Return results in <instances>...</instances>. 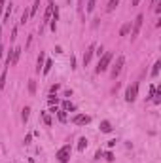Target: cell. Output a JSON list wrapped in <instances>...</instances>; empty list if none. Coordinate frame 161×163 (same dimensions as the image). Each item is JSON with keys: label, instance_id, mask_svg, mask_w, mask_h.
Returning <instances> with one entry per match:
<instances>
[{"label": "cell", "instance_id": "9c48e42d", "mask_svg": "<svg viewBox=\"0 0 161 163\" xmlns=\"http://www.w3.org/2000/svg\"><path fill=\"white\" fill-rule=\"evenodd\" d=\"M8 68H10V67H4L2 74H0V89H4V87H6V74H8Z\"/></svg>", "mask_w": 161, "mask_h": 163}, {"label": "cell", "instance_id": "30bf717a", "mask_svg": "<svg viewBox=\"0 0 161 163\" xmlns=\"http://www.w3.org/2000/svg\"><path fill=\"white\" fill-rule=\"evenodd\" d=\"M101 131L102 133H112V125L108 119H104V122H101Z\"/></svg>", "mask_w": 161, "mask_h": 163}, {"label": "cell", "instance_id": "7a4b0ae2", "mask_svg": "<svg viewBox=\"0 0 161 163\" xmlns=\"http://www.w3.org/2000/svg\"><path fill=\"white\" fill-rule=\"evenodd\" d=\"M70 155H72V148H70V144H65V146H61L59 150H57L55 158H57L59 163H68V161H70Z\"/></svg>", "mask_w": 161, "mask_h": 163}, {"label": "cell", "instance_id": "8fae6325", "mask_svg": "<svg viewBox=\"0 0 161 163\" xmlns=\"http://www.w3.org/2000/svg\"><path fill=\"white\" fill-rule=\"evenodd\" d=\"M129 31H131V21H127V23H125L121 29H120V36H127Z\"/></svg>", "mask_w": 161, "mask_h": 163}, {"label": "cell", "instance_id": "d6a6232c", "mask_svg": "<svg viewBox=\"0 0 161 163\" xmlns=\"http://www.w3.org/2000/svg\"><path fill=\"white\" fill-rule=\"evenodd\" d=\"M70 67L76 68V59H74V57H70Z\"/></svg>", "mask_w": 161, "mask_h": 163}, {"label": "cell", "instance_id": "5bb4252c", "mask_svg": "<svg viewBox=\"0 0 161 163\" xmlns=\"http://www.w3.org/2000/svg\"><path fill=\"white\" fill-rule=\"evenodd\" d=\"M85 148H87V139H85V137H82V139L78 140V150H80V152H83Z\"/></svg>", "mask_w": 161, "mask_h": 163}, {"label": "cell", "instance_id": "d6986e66", "mask_svg": "<svg viewBox=\"0 0 161 163\" xmlns=\"http://www.w3.org/2000/svg\"><path fill=\"white\" fill-rule=\"evenodd\" d=\"M42 122H44L47 127H50V125H51V116L47 114V112H42Z\"/></svg>", "mask_w": 161, "mask_h": 163}, {"label": "cell", "instance_id": "1f68e13d", "mask_svg": "<svg viewBox=\"0 0 161 163\" xmlns=\"http://www.w3.org/2000/svg\"><path fill=\"white\" fill-rule=\"evenodd\" d=\"M47 112H51V114H55V112H59V110H57V106H51V108L47 110Z\"/></svg>", "mask_w": 161, "mask_h": 163}, {"label": "cell", "instance_id": "44dd1931", "mask_svg": "<svg viewBox=\"0 0 161 163\" xmlns=\"http://www.w3.org/2000/svg\"><path fill=\"white\" fill-rule=\"evenodd\" d=\"M29 17H31V13H29V10H25V11H23V15H21V21H19V25H25L27 21H29Z\"/></svg>", "mask_w": 161, "mask_h": 163}, {"label": "cell", "instance_id": "836d02e7", "mask_svg": "<svg viewBox=\"0 0 161 163\" xmlns=\"http://www.w3.org/2000/svg\"><path fill=\"white\" fill-rule=\"evenodd\" d=\"M140 4V0H131V6H138Z\"/></svg>", "mask_w": 161, "mask_h": 163}, {"label": "cell", "instance_id": "ffe728a7", "mask_svg": "<svg viewBox=\"0 0 161 163\" xmlns=\"http://www.w3.org/2000/svg\"><path fill=\"white\" fill-rule=\"evenodd\" d=\"M47 103H50L51 106H53V104H55V106H57V104H59V97H57V95H53V93H51L50 97H47Z\"/></svg>", "mask_w": 161, "mask_h": 163}, {"label": "cell", "instance_id": "ac0fdd59", "mask_svg": "<svg viewBox=\"0 0 161 163\" xmlns=\"http://www.w3.org/2000/svg\"><path fill=\"white\" fill-rule=\"evenodd\" d=\"M29 116H31V108H29V106H25V108L21 110V118H23V122H27Z\"/></svg>", "mask_w": 161, "mask_h": 163}, {"label": "cell", "instance_id": "83f0119b", "mask_svg": "<svg viewBox=\"0 0 161 163\" xmlns=\"http://www.w3.org/2000/svg\"><path fill=\"white\" fill-rule=\"evenodd\" d=\"M59 89H61V86H59V83H55V86H51V93H57Z\"/></svg>", "mask_w": 161, "mask_h": 163}, {"label": "cell", "instance_id": "5b68a950", "mask_svg": "<svg viewBox=\"0 0 161 163\" xmlns=\"http://www.w3.org/2000/svg\"><path fill=\"white\" fill-rule=\"evenodd\" d=\"M123 65H125V57H123V55H120V57H118V61H116V65L112 67V78H118V76H120Z\"/></svg>", "mask_w": 161, "mask_h": 163}, {"label": "cell", "instance_id": "e0dca14e", "mask_svg": "<svg viewBox=\"0 0 161 163\" xmlns=\"http://www.w3.org/2000/svg\"><path fill=\"white\" fill-rule=\"evenodd\" d=\"M63 110H65V112H74V104L70 101H65V103H63Z\"/></svg>", "mask_w": 161, "mask_h": 163}, {"label": "cell", "instance_id": "d4e9b609", "mask_svg": "<svg viewBox=\"0 0 161 163\" xmlns=\"http://www.w3.org/2000/svg\"><path fill=\"white\" fill-rule=\"evenodd\" d=\"M57 116H59V119H61L63 123L66 122V112H65V110H59V112H57Z\"/></svg>", "mask_w": 161, "mask_h": 163}, {"label": "cell", "instance_id": "f1b7e54d", "mask_svg": "<svg viewBox=\"0 0 161 163\" xmlns=\"http://www.w3.org/2000/svg\"><path fill=\"white\" fill-rule=\"evenodd\" d=\"M31 140H32V135L29 133V135H27V137H25V144H31Z\"/></svg>", "mask_w": 161, "mask_h": 163}, {"label": "cell", "instance_id": "4fadbf2b", "mask_svg": "<svg viewBox=\"0 0 161 163\" xmlns=\"http://www.w3.org/2000/svg\"><path fill=\"white\" fill-rule=\"evenodd\" d=\"M152 101H153V104H159V103H161V89H159V87L156 89V93L152 95Z\"/></svg>", "mask_w": 161, "mask_h": 163}, {"label": "cell", "instance_id": "7c38bea8", "mask_svg": "<svg viewBox=\"0 0 161 163\" xmlns=\"http://www.w3.org/2000/svg\"><path fill=\"white\" fill-rule=\"evenodd\" d=\"M51 67H53V61H51V59H47V61L44 63V68H42V74H50Z\"/></svg>", "mask_w": 161, "mask_h": 163}, {"label": "cell", "instance_id": "603a6c76", "mask_svg": "<svg viewBox=\"0 0 161 163\" xmlns=\"http://www.w3.org/2000/svg\"><path fill=\"white\" fill-rule=\"evenodd\" d=\"M159 67H161V61H157L156 65H153V68H152V78H156V76L159 74Z\"/></svg>", "mask_w": 161, "mask_h": 163}, {"label": "cell", "instance_id": "3957f363", "mask_svg": "<svg viewBox=\"0 0 161 163\" xmlns=\"http://www.w3.org/2000/svg\"><path fill=\"white\" fill-rule=\"evenodd\" d=\"M142 21H144V15L142 13H138V15L135 17V21H133V29H131V40H135L138 36V32H140L142 29Z\"/></svg>", "mask_w": 161, "mask_h": 163}, {"label": "cell", "instance_id": "8992f818", "mask_svg": "<svg viewBox=\"0 0 161 163\" xmlns=\"http://www.w3.org/2000/svg\"><path fill=\"white\" fill-rule=\"evenodd\" d=\"M89 122H91V116H87V114H76L72 118V123L74 125H87Z\"/></svg>", "mask_w": 161, "mask_h": 163}, {"label": "cell", "instance_id": "52a82bcc", "mask_svg": "<svg viewBox=\"0 0 161 163\" xmlns=\"http://www.w3.org/2000/svg\"><path fill=\"white\" fill-rule=\"evenodd\" d=\"M95 49H97V46H95V44H91V46L87 47V51L83 53V67L89 65V61H91V57H93V53H95Z\"/></svg>", "mask_w": 161, "mask_h": 163}, {"label": "cell", "instance_id": "7402d4cb", "mask_svg": "<svg viewBox=\"0 0 161 163\" xmlns=\"http://www.w3.org/2000/svg\"><path fill=\"white\" fill-rule=\"evenodd\" d=\"M95 4H97V0H87V8H85V11L91 13V11L95 10Z\"/></svg>", "mask_w": 161, "mask_h": 163}, {"label": "cell", "instance_id": "9a60e30c", "mask_svg": "<svg viewBox=\"0 0 161 163\" xmlns=\"http://www.w3.org/2000/svg\"><path fill=\"white\" fill-rule=\"evenodd\" d=\"M118 4H120V0H108V6H106V11H114Z\"/></svg>", "mask_w": 161, "mask_h": 163}, {"label": "cell", "instance_id": "484cf974", "mask_svg": "<svg viewBox=\"0 0 161 163\" xmlns=\"http://www.w3.org/2000/svg\"><path fill=\"white\" fill-rule=\"evenodd\" d=\"M4 10H6V0H0V19L4 15Z\"/></svg>", "mask_w": 161, "mask_h": 163}, {"label": "cell", "instance_id": "ba28073f", "mask_svg": "<svg viewBox=\"0 0 161 163\" xmlns=\"http://www.w3.org/2000/svg\"><path fill=\"white\" fill-rule=\"evenodd\" d=\"M44 63H46V55H44V51H40L38 61H36V72H40V70L44 68Z\"/></svg>", "mask_w": 161, "mask_h": 163}, {"label": "cell", "instance_id": "e575fe53", "mask_svg": "<svg viewBox=\"0 0 161 163\" xmlns=\"http://www.w3.org/2000/svg\"><path fill=\"white\" fill-rule=\"evenodd\" d=\"M2 55H4V47H2V42H0V59H2Z\"/></svg>", "mask_w": 161, "mask_h": 163}, {"label": "cell", "instance_id": "6da1fadb", "mask_svg": "<svg viewBox=\"0 0 161 163\" xmlns=\"http://www.w3.org/2000/svg\"><path fill=\"white\" fill-rule=\"evenodd\" d=\"M112 59H114V53H112V51H104V53L101 55V59H99V65H97L95 72H97V74H101V72H104V70H108Z\"/></svg>", "mask_w": 161, "mask_h": 163}, {"label": "cell", "instance_id": "2e32d148", "mask_svg": "<svg viewBox=\"0 0 161 163\" xmlns=\"http://www.w3.org/2000/svg\"><path fill=\"white\" fill-rule=\"evenodd\" d=\"M38 6H40V0H34L32 8L29 10V13H31V17H34V15H36V11H38Z\"/></svg>", "mask_w": 161, "mask_h": 163}, {"label": "cell", "instance_id": "277c9868", "mask_svg": "<svg viewBox=\"0 0 161 163\" xmlns=\"http://www.w3.org/2000/svg\"><path fill=\"white\" fill-rule=\"evenodd\" d=\"M138 97V83H131V86L127 87V91H125V101L127 103H135Z\"/></svg>", "mask_w": 161, "mask_h": 163}, {"label": "cell", "instance_id": "f546056e", "mask_svg": "<svg viewBox=\"0 0 161 163\" xmlns=\"http://www.w3.org/2000/svg\"><path fill=\"white\" fill-rule=\"evenodd\" d=\"M116 146V139H112V140H108V148H114Z\"/></svg>", "mask_w": 161, "mask_h": 163}, {"label": "cell", "instance_id": "cb8c5ba5", "mask_svg": "<svg viewBox=\"0 0 161 163\" xmlns=\"http://www.w3.org/2000/svg\"><path fill=\"white\" fill-rule=\"evenodd\" d=\"M29 91H31L32 95L36 93V82H34V80H31V82H29Z\"/></svg>", "mask_w": 161, "mask_h": 163}, {"label": "cell", "instance_id": "4316f807", "mask_svg": "<svg viewBox=\"0 0 161 163\" xmlns=\"http://www.w3.org/2000/svg\"><path fill=\"white\" fill-rule=\"evenodd\" d=\"M11 40H15L17 38V27H13V31H11V36H10Z\"/></svg>", "mask_w": 161, "mask_h": 163}, {"label": "cell", "instance_id": "d590c367", "mask_svg": "<svg viewBox=\"0 0 161 163\" xmlns=\"http://www.w3.org/2000/svg\"><path fill=\"white\" fill-rule=\"evenodd\" d=\"M152 4H157V0H152Z\"/></svg>", "mask_w": 161, "mask_h": 163}, {"label": "cell", "instance_id": "4dcf8cb0", "mask_svg": "<svg viewBox=\"0 0 161 163\" xmlns=\"http://www.w3.org/2000/svg\"><path fill=\"white\" fill-rule=\"evenodd\" d=\"M106 159H108V161H114V154L108 152V154H106Z\"/></svg>", "mask_w": 161, "mask_h": 163}]
</instances>
